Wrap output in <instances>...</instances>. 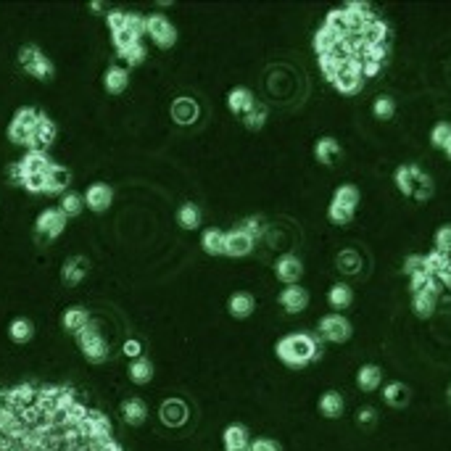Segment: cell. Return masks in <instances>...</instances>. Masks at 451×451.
Returning a JSON list of instances; mask_svg holds the SVG:
<instances>
[{
    "mask_svg": "<svg viewBox=\"0 0 451 451\" xmlns=\"http://www.w3.org/2000/svg\"><path fill=\"white\" fill-rule=\"evenodd\" d=\"M277 359L285 364V367H293V370H301L307 364L317 362L322 356V343L309 335V332H290L283 341L277 343Z\"/></svg>",
    "mask_w": 451,
    "mask_h": 451,
    "instance_id": "obj_1",
    "label": "cell"
},
{
    "mask_svg": "<svg viewBox=\"0 0 451 451\" xmlns=\"http://www.w3.org/2000/svg\"><path fill=\"white\" fill-rule=\"evenodd\" d=\"M37 119H40V111L34 109H19L13 114L11 124H8V140L16 145H27L32 143L34 127H37Z\"/></svg>",
    "mask_w": 451,
    "mask_h": 451,
    "instance_id": "obj_2",
    "label": "cell"
},
{
    "mask_svg": "<svg viewBox=\"0 0 451 451\" xmlns=\"http://www.w3.org/2000/svg\"><path fill=\"white\" fill-rule=\"evenodd\" d=\"M77 343H79V349H82V354H85L93 364H100L109 359V343H106V338L100 335L98 325L90 322L85 330H79Z\"/></svg>",
    "mask_w": 451,
    "mask_h": 451,
    "instance_id": "obj_3",
    "label": "cell"
},
{
    "mask_svg": "<svg viewBox=\"0 0 451 451\" xmlns=\"http://www.w3.org/2000/svg\"><path fill=\"white\" fill-rule=\"evenodd\" d=\"M19 64L22 69L34 79H51L53 77V64L51 58L37 48V45H24L19 51Z\"/></svg>",
    "mask_w": 451,
    "mask_h": 451,
    "instance_id": "obj_4",
    "label": "cell"
},
{
    "mask_svg": "<svg viewBox=\"0 0 451 451\" xmlns=\"http://www.w3.org/2000/svg\"><path fill=\"white\" fill-rule=\"evenodd\" d=\"M332 88L343 93V95H356L364 85V77H362V64L356 61V58H349V61H343V67L338 69V74L330 79Z\"/></svg>",
    "mask_w": 451,
    "mask_h": 451,
    "instance_id": "obj_5",
    "label": "cell"
},
{
    "mask_svg": "<svg viewBox=\"0 0 451 451\" xmlns=\"http://www.w3.org/2000/svg\"><path fill=\"white\" fill-rule=\"evenodd\" d=\"M51 166H53V161H51V156L45 154V151H27L22 161L11 166V180L22 185V180L27 175H43Z\"/></svg>",
    "mask_w": 451,
    "mask_h": 451,
    "instance_id": "obj_6",
    "label": "cell"
},
{
    "mask_svg": "<svg viewBox=\"0 0 451 451\" xmlns=\"http://www.w3.org/2000/svg\"><path fill=\"white\" fill-rule=\"evenodd\" d=\"M145 34H148L159 48H172V45L177 43L175 24L169 22L166 16H161V13H151V16H145Z\"/></svg>",
    "mask_w": 451,
    "mask_h": 451,
    "instance_id": "obj_7",
    "label": "cell"
},
{
    "mask_svg": "<svg viewBox=\"0 0 451 451\" xmlns=\"http://www.w3.org/2000/svg\"><path fill=\"white\" fill-rule=\"evenodd\" d=\"M351 322L343 317V314H328V317L319 319V335L325 338V341L330 343H346L351 338Z\"/></svg>",
    "mask_w": 451,
    "mask_h": 451,
    "instance_id": "obj_8",
    "label": "cell"
},
{
    "mask_svg": "<svg viewBox=\"0 0 451 451\" xmlns=\"http://www.w3.org/2000/svg\"><path fill=\"white\" fill-rule=\"evenodd\" d=\"M64 227H67V214L61 209H45L37 217V222H34V230L40 232L43 238H48V241H55L64 232Z\"/></svg>",
    "mask_w": 451,
    "mask_h": 451,
    "instance_id": "obj_9",
    "label": "cell"
},
{
    "mask_svg": "<svg viewBox=\"0 0 451 451\" xmlns=\"http://www.w3.org/2000/svg\"><path fill=\"white\" fill-rule=\"evenodd\" d=\"M275 275L280 283H285V285H298V280L304 275V264L298 262V256L293 253H285V256H280L275 264Z\"/></svg>",
    "mask_w": 451,
    "mask_h": 451,
    "instance_id": "obj_10",
    "label": "cell"
},
{
    "mask_svg": "<svg viewBox=\"0 0 451 451\" xmlns=\"http://www.w3.org/2000/svg\"><path fill=\"white\" fill-rule=\"evenodd\" d=\"M280 307L285 309L288 314H298L309 307V290L301 285H285V290L280 293Z\"/></svg>",
    "mask_w": 451,
    "mask_h": 451,
    "instance_id": "obj_11",
    "label": "cell"
},
{
    "mask_svg": "<svg viewBox=\"0 0 451 451\" xmlns=\"http://www.w3.org/2000/svg\"><path fill=\"white\" fill-rule=\"evenodd\" d=\"M253 238L238 227L232 232H224V256H248L253 251Z\"/></svg>",
    "mask_w": 451,
    "mask_h": 451,
    "instance_id": "obj_12",
    "label": "cell"
},
{
    "mask_svg": "<svg viewBox=\"0 0 451 451\" xmlns=\"http://www.w3.org/2000/svg\"><path fill=\"white\" fill-rule=\"evenodd\" d=\"M53 140H55V121L51 119V116L40 114L37 127H34V135H32V143H29V151H45Z\"/></svg>",
    "mask_w": 451,
    "mask_h": 451,
    "instance_id": "obj_13",
    "label": "cell"
},
{
    "mask_svg": "<svg viewBox=\"0 0 451 451\" xmlns=\"http://www.w3.org/2000/svg\"><path fill=\"white\" fill-rule=\"evenodd\" d=\"M85 203H88L93 211H106L111 206V201H114V190H111V185H106V182H95V185H90L88 190H85Z\"/></svg>",
    "mask_w": 451,
    "mask_h": 451,
    "instance_id": "obj_14",
    "label": "cell"
},
{
    "mask_svg": "<svg viewBox=\"0 0 451 451\" xmlns=\"http://www.w3.org/2000/svg\"><path fill=\"white\" fill-rule=\"evenodd\" d=\"M159 415H161V422L169 425V428H180L182 422H187V407L185 401H180V398H166L161 409H159Z\"/></svg>",
    "mask_w": 451,
    "mask_h": 451,
    "instance_id": "obj_15",
    "label": "cell"
},
{
    "mask_svg": "<svg viewBox=\"0 0 451 451\" xmlns=\"http://www.w3.org/2000/svg\"><path fill=\"white\" fill-rule=\"evenodd\" d=\"M69 182H72V175H69L67 166L53 164L48 172H45V193H53V196H58V193H64V190H67Z\"/></svg>",
    "mask_w": 451,
    "mask_h": 451,
    "instance_id": "obj_16",
    "label": "cell"
},
{
    "mask_svg": "<svg viewBox=\"0 0 451 451\" xmlns=\"http://www.w3.org/2000/svg\"><path fill=\"white\" fill-rule=\"evenodd\" d=\"M88 269L90 264L85 256H72V259H67L64 269H61V277H64L67 285H79L85 280V275H88Z\"/></svg>",
    "mask_w": 451,
    "mask_h": 451,
    "instance_id": "obj_17",
    "label": "cell"
},
{
    "mask_svg": "<svg viewBox=\"0 0 451 451\" xmlns=\"http://www.w3.org/2000/svg\"><path fill=\"white\" fill-rule=\"evenodd\" d=\"M380 383H383V370H380L377 364H364V367H359V372H356V385H359V391L372 393V391L380 388Z\"/></svg>",
    "mask_w": 451,
    "mask_h": 451,
    "instance_id": "obj_18",
    "label": "cell"
},
{
    "mask_svg": "<svg viewBox=\"0 0 451 451\" xmlns=\"http://www.w3.org/2000/svg\"><path fill=\"white\" fill-rule=\"evenodd\" d=\"M198 103L193 98H177L172 103V116H175L177 124H193L198 119Z\"/></svg>",
    "mask_w": 451,
    "mask_h": 451,
    "instance_id": "obj_19",
    "label": "cell"
},
{
    "mask_svg": "<svg viewBox=\"0 0 451 451\" xmlns=\"http://www.w3.org/2000/svg\"><path fill=\"white\" fill-rule=\"evenodd\" d=\"M343 409H346V401L338 391H325L322 396H319V412H322V417L328 419H335L343 415Z\"/></svg>",
    "mask_w": 451,
    "mask_h": 451,
    "instance_id": "obj_20",
    "label": "cell"
},
{
    "mask_svg": "<svg viewBox=\"0 0 451 451\" xmlns=\"http://www.w3.org/2000/svg\"><path fill=\"white\" fill-rule=\"evenodd\" d=\"M343 34H338L335 29H330V27H319L317 34H314V51H317V55H328L335 51V45L341 43Z\"/></svg>",
    "mask_w": 451,
    "mask_h": 451,
    "instance_id": "obj_21",
    "label": "cell"
},
{
    "mask_svg": "<svg viewBox=\"0 0 451 451\" xmlns=\"http://www.w3.org/2000/svg\"><path fill=\"white\" fill-rule=\"evenodd\" d=\"M61 325H64V330H69V332H74V335H77L79 330H85V328L90 325L88 309H82V307L67 309V311H64V317H61Z\"/></svg>",
    "mask_w": 451,
    "mask_h": 451,
    "instance_id": "obj_22",
    "label": "cell"
},
{
    "mask_svg": "<svg viewBox=\"0 0 451 451\" xmlns=\"http://www.w3.org/2000/svg\"><path fill=\"white\" fill-rule=\"evenodd\" d=\"M314 156H317L319 164L330 166L335 164V159L341 156V145H338L335 137H319L317 145H314Z\"/></svg>",
    "mask_w": 451,
    "mask_h": 451,
    "instance_id": "obj_23",
    "label": "cell"
},
{
    "mask_svg": "<svg viewBox=\"0 0 451 451\" xmlns=\"http://www.w3.org/2000/svg\"><path fill=\"white\" fill-rule=\"evenodd\" d=\"M422 172L417 164H404L396 169V175H393V182H396V187L404 193V196H412L415 193V180H417V175Z\"/></svg>",
    "mask_w": 451,
    "mask_h": 451,
    "instance_id": "obj_24",
    "label": "cell"
},
{
    "mask_svg": "<svg viewBox=\"0 0 451 451\" xmlns=\"http://www.w3.org/2000/svg\"><path fill=\"white\" fill-rule=\"evenodd\" d=\"M227 106H230V111L232 114H248V111L256 106V100H253V93L251 90H245V88H235L227 95Z\"/></svg>",
    "mask_w": 451,
    "mask_h": 451,
    "instance_id": "obj_25",
    "label": "cell"
},
{
    "mask_svg": "<svg viewBox=\"0 0 451 451\" xmlns=\"http://www.w3.org/2000/svg\"><path fill=\"white\" fill-rule=\"evenodd\" d=\"M103 85H106V90H109L111 95L124 93L127 85H130V74H127V69H121V67L106 69V74H103Z\"/></svg>",
    "mask_w": 451,
    "mask_h": 451,
    "instance_id": "obj_26",
    "label": "cell"
},
{
    "mask_svg": "<svg viewBox=\"0 0 451 451\" xmlns=\"http://www.w3.org/2000/svg\"><path fill=\"white\" fill-rule=\"evenodd\" d=\"M121 417L124 422H130V425H143L145 417H148V407H145L140 398H127L124 404H121Z\"/></svg>",
    "mask_w": 451,
    "mask_h": 451,
    "instance_id": "obj_27",
    "label": "cell"
},
{
    "mask_svg": "<svg viewBox=\"0 0 451 451\" xmlns=\"http://www.w3.org/2000/svg\"><path fill=\"white\" fill-rule=\"evenodd\" d=\"M409 388L404 383H388L383 388V401L388 404V407H393V409H401V407H407L409 404Z\"/></svg>",
    "mask_w": 451,
    "mask_h": 451,
    "instance_id": "obj_28",
    "label": "cell"
},
{
    "mask_svg": "<svg viewBox=\"0 0 451 451\" xmlns=\"http://www.w3.org/2000/svg\"><path fill=\"white\" fill-rule=\"evenodd\" d=\"M328 301H330L332 309H338V311H343V309H349L354 304V290L351 285H346V283H335V285L328 290Z\"/></svg>",
    "mask_w": 451,
    "mask_h": 451,
    "instance_id": "obj_29",
    "label": "cell"
},
{
    "mask_svg": "<svg viewBox=\"0 0 451 451\" xmlns=\"http://www.w3.org/2000/svg\"><path fill=\"white\" fill-rule=\"evenodd\" d=\"M253 296L251 293H232L230 296V304H227V309H230V314L232 317H238V319H245V317H251V311H253Z\"/></svg>",
    "mask_w": 451,
    "mask_h": 451,
    "instance_id": "obj_30",
    "label": "cell"
},
{
    "mask_svg": "<svg viewBox=\"0 0 451 451\" xmlns=\"http://www.w3.org/2000/svg\"><path fill=\"white\" fill-rule=\"evenodd\" d=\"M338 269H341L343 275H359L362 272V256H359V251L343 248L338 253Z\"/></svg>",
    "mask_w": 451,
    "mask_h": 451,
    "instance_id": "obj_31",
    "label": "cell"
},
{
    "mask_svg": "<svg viewBox=\"0 0 451 451\" xmlns=\"http://www.w3.org/2000/svg\"><path fill=\"white\" fill-rule=\"evenodd\" d=\"M332 203H338V206H343V209L349 211H356V206H359V187L341 185L335 190V196H332Z\"/></svg>",
    "mask_w": 451,
    "mask_h": 451,
    "instance_id": "obj_32",
    "label": "cell"
},
{
    "mask_svg": "<svg viewBox=\"0 0 451 451\" xmlns=\"http://www.w3.org/2000/svg\"><path fill=\"white\" fill-rule=\"evenodd\" d=\"M8 335H11L13 343H29L32 341V335H34V325L24 317L13 319L11 325H8Z\"/></svg>",
    "mask_w": 451,
    "mask_h": 451,
    "instance_id": "obj_33",
    "label": "cell"
},
{
    "mask_svg": "<svg viewBox=\"0 0 451 451\" xmlns=\"http://www.w3.org/2000/svg\"><path fill=\"white\" fill-rule=\"evenodd\" d=\"M154 377V364L148 362V359H133V364H130V380H133L135 385H145L148 380Z\"/></svg>",
    "mask_w": 451,
    "mask_h": 451,
    "instance_id": "obj_34",
    "label": "cell"
},
{
    "mask_svg": "<svg viewBox=\"0 0 451 451\" xmlns=\"http://www.w3.org/2000/svg\"><path fill=\"white\" fill-rule=\"evenodd\" d=\"M177 222H180V227H185V230H196L201 224V209L196 203H182L180 211H177Z\"/></svg>",
    "mask_w": 451,
    "mask_h": 451,
    "instance_id": "obj_35",
    "label": "cell"
},
{
    "mask_svg": "<svg viewBox=\"0 0 451 451\" xmlns=\"http://www.w3.org/2000/svg\"><path fill=\"white\" fill-rule=\"evenodd\" d=\"M224 449H241V446H248L251 440H248V430L243 428V425H230V428L224 430Z\"/></svg>",
    "mask_w": 451,
    "mask_h": 451,
    "instance_id": "obj_36",
    "label": "cell"
},
{
    "mask_svg": "<svg viewBox=\"0 0 451 451\" xmlns=\"http://www.w3.org/2000/svg\"><path fill=\"white\" fill-rule=\"evenodd\" d=\"M201 245H203V251L206 253H224V232H220L217 227H211V230L203 232V238H201Z\"/></svg>",
    "mask_w": 451,
    "mask_h": 451,
    "instance_id": "obj_37",
    "label": "cell"
},
{
    "mask_svg": "<svg viewBox=\"0 0 451 451\" xmlns=\"http://www.w3.org/2000/svg\"><path fill=\"white\" fill-rule=\"evenodd\" d=\"M372 114L380 121L393 119V114H396V100L391 98V95H377L372 103Z\"/></svg>",
    "mask_w": 451,
    "mask_h": 451,
    "instance_id": "obj_38",
    "label": "cell"
},
{
    "mask_svg": "<svg viewBox=\"0 0 451 451\" xmlns=\"http://www.w3.org/2000/svg\"><path fill=\"white\" fill-rule=\"evenodd\" d=\"M58 209L67 214V220L69 217H79L82 214V209H85V198L82 196H77V193H64L61 196V206Z\"/></svg>",
    "mask_w": 451,
    "mask_h": 451,
    "instance_id": "obj_39",
    "label": "cell"
},
{
    "mask_svg": "<svg viewBox=\"0 0 451 451\" xmlns=\"http://www.w3.org/2000/svg\"><path fill=\"white\" fill-rule=\"evenodd\" d=\"M433 251L443 253V256H451V224H440L438 230H436Z\"/></svg>",
    "mask_w": 451,
    "mask_h": 451,
    "instance_id": "obj_40",
    "label": "cell"
},
{
    "mask_svg": "<svg viewBox=\"0 0 451 451\" xmlns=\"http://www.w3.org/2000/svg\"><path fill=\"white\" fill-rule=\"evenodd\" d=\"M451 140V121H438L436 127H433V133H430V143L436 145V148H446Z\"/></svg>",
    "mask_w": 451,
    "mask_h": 451,
    "instance_id": "obj_41",
    "label": "cell"
},
{
    "mask_svg": "<svg viewBox=\"0 0 451 451\" xmlns=\"http://www.w3.org/2000/svg\"><path fill=\"white\" fill-rule=\"evenodd\" d=\"M430 196H433V180H430V175L419 172L417 180H415V193H412V198L428 201Z\"/></svg>",
    "mask_w": 451,
    "mask_h": 451,
    "instance_id": "obj_42",
    "label": "cell"
},
{
    "mask_svg": "<svg viewBox=\"0 0 451 451\" xmlns=\"http://www.w3.org/2000/svg\"><path fill=\"white\" fill-rule=\"evenodd\" d=\"M267 114H269L267 106H253V109L243 116V121H245V127H248V130H262V127H264V121H267Z\"/></svg>",
    "mask_w": 451,
    "mask_h": 451,
    "instance_id": "obj_43",
    "label": "cell"
},
{
    "mask_svg": "<svg viewBox=\"0 0 451 451\" xmlns=\"http://www.w3.org/2000/svg\"><path fill=\"white\" fill-rule=\"evenodd\" d=\"M145 55H148V51H145L143 43H135V45H130L127 51H119V58H124V61H127V64H133V67L143 64Z\"/></svg>",
    "mask_w": 451,
    "mask_h": 451,
    "instance_id": "obj_44",
    "label": "cell"
},
{
    "mask_svg": "<svg viewBox=\"0 0 451 451\" xmlns=\"http://www.w3.org/2000/svg\"><path fill=\"white\" fill-rule=\"evenodd\" d=\"M422 259H425V269H428L430 275L436 277V275L440 272V269H443V267L449 264L451 256H443V253H438V251H430V253H425Z\"/></svg>",
    "mask_w": 451,
    "mask_h": 451,
    "instance_id": "obj_45",
    "label": "cell"
},
{
    "mask_svg": "<svg viewBox=\"0 0 451 451\" xmlns=\"http://www.w3.org/2000/svg\"><path fill=\"white\" fill-rule=\"evenodd\" d=\"M135 43H140V37H137L135 32H130L127 27L119 29V32H114V48H116V53H119V51H127V48L135 45Z\"/></svg>",
    "mask_w": 451,
    "mask_h": 451,
    "instance_id": "obj_46",
    "label": "cell"
},
{
    "mask_svg": "<svg viewBox=\"0 0 451 451\" xmlns=\"http://www.w3.org/2000/svg\"><path fill=\"white\" fill-rule=\"evenodd\" d=\"M328 220L332 222V224H349V222L354 220V211L343 209V206H338V203H332L328 206Z\"/></svg>",
    "mask_w": 451,
    "mask_h": 451,
    "instance_id": "obj_47",
    "label": "cell"
},
{
    "mask_svg": "<svg viewBox=\"0 0 451 451\" xmlns=\"http://www.w3.org/2000/svg\"><path fill=\"white\" fill-rule=\"evenodd\" d=\"M22 187L29 193H45V172L43 175H27L22 180Z\"/></svg>",
    "mask_w": 451,
    "mask_h": 451,
    "instance_id": "obj_48",
    "label": "cell"
},
{
    "mask_svg": "<svg viewBox=\"0 0 451 451\" xmlns=\"http://www.w3.org/2000/svg\"><path fill=\"white\" fill-rule=\"evenodd\" d=\"M419 272H428V269H425V259H422V256H409L407 262H404V275L415 277L419 275Z\"/></svg>",
    "mask_w": 451,
    "mask_h": 451,
    "instance_id": "obj_49",
    "label": "cell"
},
{
    "mask_svg": "<svg viewBox=\"0 0 451 451\" xmlns=\"http://www.w3.org/2000/svg\"><path fill=\"white\" fill-rule=\"evenodd\" d=\"M127 29L130 32H135L140 40H143L145 34V16H140V13H127Z\"/></svg>",
    "mask_w": 451,
    "mask_h": 451,
    "instance_id": "obj_50",
    "label": "cell"
},
{
    "mask_svg": "<svg viewBox=\"0 0 451 451\" xmlns=\"http://www.w3.org/2000/svg\"><path fill=\"white\" fill-rule=\"evenodd\" d=\"M106 22H109L111 34L119 32V29H124V27H127V11H111L109 16H106Z\"/></svg>",
    "mask_w": 451,
    "mask_h": 451,
    "instance_id": "obj_51",
    "label": "cell"
},
{
    "mask_svg": "<svg viewBox=\"0 0 451 451\" xmlns=\"http://www.w3.org/2000/svg\"><path fill=\"white\" fill-rule=\"evenodd\" d=\"M356 422L362 425V428H372L375 422H377V412L372 407H362L356 412Z\"/></svg>",
    "mask_w": 451,
    "mask_h": 451,
    "instance_id": "obj_52",
    "label": "cell"
},
{
    "mask_svg": "<svg viewBox=\"0 0 451 451\" xmlns=\"http://www.w3.org/2000/svg\"><path fill=\"white\" fill-rule=\"evenodd\" d=\"M248 449H251V451H283V449H280V443H277V440H272V438L251 440V443H248Z\"/></svg>",
    "mask_w": 451,
    "mask_h": 451,
    "instance_id": "obj_53",
    "label": "cell"
},
{
    "mask_svg": "<svg viewBox=\"0 0 451 451\" xmlns=\"http://www.w3.org/2000/svg\"><path fill=\"white\" fill-rule=\"evenodd\" d=\"M241 230L245 232V235H251L253 241L262 235V230H264V224H262V220H256V217H251V220H245L241 224Z\"/></svg>",
    "mask_w": 451,
    "mask_h": 451,
    "instance_id": "obj_54",
    "label": "cell"
},
{
    "mask_svg": "<svg viewBox=\"0 0 451 451\" xmlns=\"http://www.w3.org/2000/svg\"><path fill=\"white\" fill-rule=\"evenodd\" d=\"M124 354H127L130 359H140V354H143V346H140V341L130 338V341L124 343Z\"/></svg>",
    "mask_w": 451,
    "mask_h": 451,
    "instance_id": "obj_55",
    "label": "cell"
},
{
    "mask_svg": "<svg viewBox=\"0 0 451 451\" xmlns=\"http://www.w3.org/2000/svg\"><path fill=\"white\" fill-rule=\"evenodd\" d=\"M436 280H438L440 285H443V290H451V259H449V264L443 267L438 275H436Z\"/></svg>",
    "mask_w": 451,
    "mask_h": 451,
    "instance_id": "obj_56",
    "label": "cell"
},
{
    "mask_svg": "<svg viewBox=\"0 0 451 451\" xmlns=\"http://www.w3.org/2000/svg\"><path fill=\"white\" fill-rule=\"evenodd\" d=\"M443 154H446V159H449V161H451V140H449V145L443 148Z\"/></svg>",
    "mask_w": 451,
    "mask_h": 451,
    "instance_id": "obj_57",
    "label": "cell"
},
{
    "mask_svg": "<svg viewBox=\"0 0 451 451\" xmlns=\"http://www.w3.org/2000/svg\"><path fill=\"white\" fill-rule=\"evenodd\" d=\"M224 451H251L248 446H241V449H224Z\"/></svg>",
    "mask_w": 451,
    "mask_h": 451,
    "instance_id": "obj_58",
    "label": "cell"
},
{
    "mask_svg": "<svg viewBox=\"0 0 451 451\" xmlns=\"http://www.w3.org/2000/svg\"><path fill=\"white\" fill-rule=\"evenodd\" d=\"M446 398H449V404H451V385H449V391H446Z\"/></svg>",
    "mask_w": 451,
    "mask_h": 451,
    "instance_id": "obj_59",
    "label": "cell"
}]
</instances>
